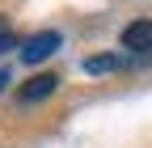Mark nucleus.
<instances>
[{
    "instance_id": "1",
    "label": "nucleus",
    "mask_w": 152,
    "mask_h": 148,
    "mask_svg": "<svg viewBox=\"0 0 152 148\" xmlns=\"http://www.w3.org/2000/svg\"><path fill=\"white\" fill-rule=\"evenodd\" d=\"M59 34H55V30H42V34H30V38L21 42V59L26 64H42L47 59V55H55V51H59Z\"/></svg>"
},
{
    "instance_id": "2",
    "label": "nucleus",
    "mask_w": 152,
    "mask_h": 148,
    "mask_svg": "<svg viewBox=\"0 0 152 148\" xmlns=\"http://www.w3.org/2000/svg\"><path fill=\"white\" fill-rule=\"evenodd\" d=\"M123 47H127V55H135V59L152 55V21H131L123 30Z\"/></svg>"
},
{
    "instance_id": "3",
    "label": "nucleus",
    "mask_w": 152,
    "mask_h": 148,
    "mask_svg": "<svg viewBox=\"0 0 152 148\" xmlns=\"http://www.w3.org/2000/svg\"><path fill=\"white\" fill-rule=\"evenodd\" d=\"M55 85H59V76H55V72H42V76L26 81L17 97H21V102H38V97H51V93H55Z\"/></svg>"
},
{
    "instance_id": "4",
    "label": "nucleus",
    "mask_w": 152,
    "mask_h": 148,
    "mask_svg": "<svg viewBox=\"0 0 152 148\" xmlns=\"http://www.w3.org/2000/svg\"><path fill=\"white\" fill-rule=\"evenodd\" d=\"M127 64H135V55H93L85 59V72H118Z\"/></svg>"
},
{
    "instance_id": "5",
    "label": "nucleus",
    "mask_w": 152,
    "mask_h": 148,
    "mask_svg": "<svg viewBox=\"0 0 152 148\" xmlns=\"http://www.w3.org/2000/svg\"><path fill=\"white\" fill-rule=\"evenodd\" d=\"M9 47H13V26L0 17V51H9Z\"/></svg>"
},
{
    "instance_id": "6",
    "label": "nucleus",
    "mask_w": 152,
    "mask_h": 148,
    "mask_svg": "<svg viewBox=\"0 0 152 148\" xmlns=\"http://www.w3.org/2000/svg\"><path fill=\"white\" fill-rule=\"evenodd\" d=\"M9 81H13V76H9V68H0V89H4Z\"/></svg>"
}]
</instances>
